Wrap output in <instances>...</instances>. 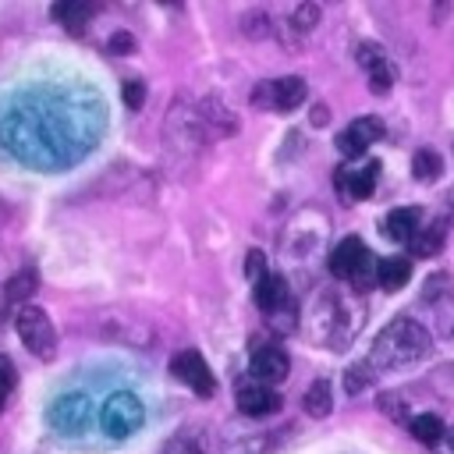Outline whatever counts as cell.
Wrapping results in <instances>:
<instances>
[{
  "instance_id": "23",
  "label": "cell",
  "mask_w": 454,
  "mask_h": 454,
  "mask_svg": "<svg viewBox=\"0 0 454 454\" xmlns=\"http://www.w3.org/2000/svg\"><path fill=\"white\" fill-rule=\"evenodd\" d=\"M408 422H411V436H415L419 443H426V447H433V443H440V440L447 436L443 419L433 415V411H426V415H411Z\"/></svg>"
},
{
  "instance_id": "12",
  "label": "cell",
  "mask_w": 454,
  "mask_h": 454,
  "mask_svg": "<svg viewBox=\"0 0 454 454\" xmlns=\"http://www.w3.org/2000/svg\"><path fill=\"white\" fill-rule=\"evenodd\" d=\"M358 67L369 74V85H372V92H387L390 85H394V67H390V60H387V50L380 46V43H358Z\"/></svg>"
},
{
  "instance_id": "19",
  "label": "cell",
  "mask_w": 454,
  "mask_h": 454,
  "mask_svg": "<svg viewBox=\"0 0 454 454\" xmlns=\"http://www.w3.org/2000/svg\"><path fill=\"white\" fill-rule=\"evenodd\" d=\"M53 21H60L67 32H82L85 25H89V18L96 14V7L92 4H85V0H60V4H53Z\"/></svg>"
},
{
  "instance_id": "16",
  "label": "cell",
  "mask_w": 454,
  "mask_h": 454,
  "mask_svg": "<svg viewBox=\"0 0 454 454\" xmlns=\"http://www.w3.org/2000/svg\"><path fill=\"white\" fill-rule=\"evenodd\" d=\"M160 454H209V433L206 426H181Z\"/></svg>"
},
{
  "instance_id": "36",
  "label": "cell",
  "mask_w": 454,
  "mask_h": 454,
  "mask_svg": "<svg viewBox=\"0 0 454 454\" xmlns=\"http://www.w3.org/2000/svg\"><path fill=\"white\" fill-rule=\"evenodd\" d=\"M110 50H114V53H131V50H135V39H131L128 32H114V35H110Z\"/></svg>"
},
{
  "instance_id": "15",
  "label": "cell",
  "mask_w": 454,
  "mask_h": 454,
  "mask_svg": "<svg viewBox=\"0 0 454 454\" xmlns=\"http://www.w3.org/2000/svg\"><path fill=\"white\" fill-rule=\"evenodd\" d=\"M305 96H309V89H305V82L298 74L270 82V110H294V106L305 103Z\"/></svg>"
},
{
  "instance_id": "30",
  "label": "cell",
  "mask_w": 454,
  "mask_h": 454,
  "mask_svg": "<svg viewBox=\"0 0 454 454\" xmlns=\"http://www.w3.org/2000/svg\"><path fill=\"white\" fill-rule=\"evenodd\" d=\"M121 99H124L128 110H142V103H145V85H142L138 78H128V82L121 85Z\"/></svg>"
},
{
  "instance_id": "14",
  "label": "cell",
  "mask_w": 454,
  "mask_h": 454,
  "mask_svg": "<svg viewBox=\"0 0 454 454\" xmlns=\"http://www.w3.org/2000/svg\"><path fill=\"white\" fill-rule=\"evenodd\" d=\"M443 241H447V220L436 216V220H429V223H422V227L415 231V238L408 241V248H411V255L433 259V255L443 252Z\"/></svg>"
},
{
  "instance_id": "27",
  "label": "cell",
  "mask_w": 454,
  "mask_h": 454,
  "mask_svg": "<svg viewBox=\"0 0 454 454\" xmlns=\"http://www.w3.org/2000/svg\"><path fill=\"white\" fill-rule=\"evenodd\" d=\"M316 25H319V7H316V4H298V7L291 11V28H294L298 35H309Z\"/></svg>"
},
{
  "instance_id": "6",
  "label": "cell",
  "mask_w": 454,
  "mask_h": 454,
  "mask_svg": "<svg viewBox=\"0 0 454 454\" xmlns=\"http://www.w3.org/2000/svg\"><path fill=\"white\" fill-rule=\"evenodd\" d=\"M163 131H167V145L181 149L188 156H195L199 145H202V117H199V110H188L184 103H174V110L167 114Z\"/></svg>"
},
{
  "instance_id": "25",
  "label": "cell",
  "mask_w": 454,
  "mask_h": 454,
  "mask_svg": "<svg viewBox=\"0 0 454 454\" xmlns=\"http://www.w3.org/2000/svg\"><path fill=\"white\" fill-rule=\"evenodd\" d=\"M262 316H266V326L273 333H291L298 326V305H294V298H287L284 305H277V309H270Z\"/></svg>"
},
{
  "instance_id": "9",
  "label": "cell",
  "mask_w": 454,
  "mask_h": 454,
  "mask_svg": "<svg viewBox=\"0 0 454 454\" xmlns=\"http://www.w3.org/2000/svg\"><path fill=\"white\" fill-rule=\"evenodd\" d=\"M376 177H380V163L369 160V163H358V167H340L333 174V184L348 202H358V199H369L376 192Z\"/></svg>"
},
{
  "instance_id": "1",
  "label": "cell",
  "mask_w": 454,
  "mask_h": 454,
  "mask_svg": "<svg viewBox=\"0 0 454 454\" xmlns=\"http://www.w3.org/2000/svg\"><path fill=\"white\" fill-rule=\"evenodd\" d=\"M433 351V337L422 323L401 316V319H390L376 340H372V351H369V365L376 369H401V365H411V362H422L426 355Z\"/></svg>"
},
{
  "instance_id": "32",
  "label": "cell",
  "mask_w": 454,
  "mask_h": 454,
  "mask_svg": "<svg viewBox=\"0 0 454 454\" xmlns=\"http://www.w3.org/2000/svg\"><path fill=\"white\" fill-rule=\"evenodd\" d=\"M241 25H245V35H248V39H262V35L270 32V21H266V14H262V11L245 14V18H241Z\"/></svg>"
},
{
  "instance_id": "13",
  "label": "cell",
  "mask_w": 454,
  "mask_h": 454,
  "mask_svg": "<svg viewBox=\"0 0 454 454\" xmlns=\"http://www.w3.org/2000/svg\"><path fill=\"white\" fill-rule=\"evenodd\" d=\"M234 401H238V411L248 415V419H262V415H273L280 408V394L273 387L255 383V380L252 383H241L238 394H234Z\"/></svg>"
},
{
  "instance_id": "3",
  "label": "cell",
  "mask_w": 454,
  "mask_h": 454,
  "mask_svg": "<svg viewBox=\"0 0 454 454\" xmlns=\"http://www.w3.org/2000/svg\"><path fill=\"white\" fill-rule=\"evenodd\" d=\"M376 262H372V252L362 245V238H340L330 252V273L351 287H365L369 277H372Z\"/></svg>"
},
{
  "instance_id": "11",
  "label": "cell",
  "mask_w": 454,
  "mask_h": 454,
  "mask_svg": "<svg viewBox=\"0 0 454 454\" xmlns=\"http://www.w3.org/2000/svg\"><path fill=\"white\" fill-rule=\"evenodd\" d=\"M380 138H383V121H380V117H358V121H351V124L340 131L337 149L355 160V156L369 153V145L380 142Z\"/></svg>"
},
{
  "instance_id": "35",
  "label": "cell",
  "mask_w": 454,
  "mask_h": 454,
  "mask_svg": "<svg viewBox=\"0 0 454 454\" xmlns=\"http://www.w3.org/2000/svg\"><path fill=\"white\" fill-rule=\"evenodd\" d=\"M245 273H248V280L266 277V255H262L259 248H252V252H248V259H245Z\"/></svg>"
},
{
  "instance_id": "7",
  "label": "cell",
  "mask_w": 454,
  "mask_h": 454,
  "mask_svg": "<svg viewBox=\"0 0 454 454\" xmlns=\"http://www.w3.org/2000/svg\"><path fill=\"white\" fill-rule=\"evenodd\" d=\"M170 372H174V380H181L199 397H213V390H216V380H213V372L199 351H177L170 358Z\"/></svg>"
},
{
  "instance_id": "31",
  "label": "cell",
  "mask_w": 454,
  "mask_h": 454,
  "mask_svg": "<svg viewBox=\"0 0 454 454\" xmlns=\"http://www.w3.org/2000/svg\"><path fill=\"white\" fill-rule=\"evenodd\" d=\"M11 390H14V365H11L7 355H0V411H4V404L11 397Z\"/></svg>"
},
{
  "instance_id": "29",
  "label": "cell",
  "mask_w": 454,
  "mask_h": 454,
  "mask_svg": "<svg viewBox=\"0 0 454 454\" xmlns=\"http://www.w3.org/2000/svg\"><path fill=\"white\" fill-rule=\"evenodd\" d=\"M32 291H35V273H18V277L7 280V298H11V301L28 298Z\"/></svg>"
},
{
  "instance_id": "17",
  "label": "cell",
  "mask_w": 454,
  "mask_h": 454,
  "mask_svg": "<svg viewBox=\"0 0 454 454\" xmlns=\"http://www.w3.org/2000/svg\"><path fill=\"white\" fill-rule=\"evenodd\" d=\"M419 227H422V209H415V206H397V209L387 213V234L394 241H404L408 245Z\"/></svg>"
},
{
  "instance_id": "18",
  "label": "cell",
  "mask_w": 454,
  "mask_h": 454,
  "mask_svg": "<svg viewBox=\"0 0 454 454\" xmlns=\"http://www.w3.org/2000/svg\"><path fill=\"white\" fill-rule=\"evenodd\" d=\"M411 277V262L404 255H387V259H376V284L383 291H401Z\"/></svg>"
},
{
  "instance_id": "26",
  "label": "cell",
  "mask_w": 454,
  "mask_h": 454,
  "mask_svg": "<svg viewBox=\"0 0 454 454\" xmlns=\"http://www.w3.org/2000/svg\"><path fill=\"white\" fill-rule=\"evenodd\" d=\"M372 383V365L369 362H355V365H348V372H344V394H362L365 387Z\"/></svg>"
},
{
  "instance_id": "5",
  "label": "cell",
  "mask_w": 454,
  "mask_h": 454,
  "mask_svg": "<svg viewBox=\"0 0 454 454\" xmlns=\"http://www.w3.org/2000/svg\"><path fill=\"white\" fill-rule=\"evenodd\" d=\"M344 298L340 294H330L323 291L309 312V330L316 333L319 344H330V348H344L348 344V326H344Z\"/></svg>"
},
{
  "instance_id": "2",
  "label": "cell",
  "mask_w": 454,
  "mask_h": 454,
  "mask_svg": "<svg viewBox=\"0 0 454 454\" xmlns=\"http://www.w3.org/2000/svg\"><path fill=\"white\" fill-rule=\"evenodd\" d=\"M14 330H18V337H21V344L28 348V355H35V358H43V362H50L53 355H57V326H53V319L46 316V309H39V305H18L14 309Z\"/></svg>"
},
{
  "instance_id": "33",
  "label": "cell",
  "mask_w": 454,
  "mask_h": 454,
  "mask_svg": "<svg viewBox=\"0 0 454 454\" xmlns=\"http://www.w3.org/2000/svg\"><path fill=\"white\" fill-rule=\"evenodd\" d=\"M447 291H450V277H447V273H433V277L426 280L422 298H426V301H436V298H443Z\"/></svg>"
},
{
  "instance_id": "8",
  "label": "cell",
  "mask_w": 454,
  "mask_h": 454,
  "mask_svg": "<svg viewBox=\"0 0 454 454\" xmlns=\"http://www.w3.org/2000/svg\"><path fill=\"white\" fill-rule=\"evenodd\" d=\"M248 369H252V380H255V383H262V387H277V383L287 380V372H291V358L284 355V348H277V344H262V348H252V362H248Z\"/></svg>"
},
{
  "instance_id": "28",
  "label": "cell",
  "mask_w": 454,
  "mask_h": 454,
  "mask_svg": "<svg viewBox=\"0 0 454 454\" xmlns=\"http://www.w3.org/2000/svg\"><path fill=\"white\" fill-rule=\"evenodd\" d=\"M429 383H433V390H436L443 401H454V362L440 365V369L429 376Z\"/></svg>"
},
{
  "instance_id": "22",
  "label": "cell",
  "mask_w": 454,
  "mask_h": 454,
  "mask_svg": "<svg viewBox=\"0 0 454 454\" xmlns=\"http://www.w3.org/2000/svg\"><path fill=\"white\" fill-rule=\"evenodd\" d=\"M301 408H305V415H312V419H326L330 408H333V390H330V383H326V380L309 383V390H305V397H301Z\"/></svg>"
},
{
  "instance_id": "24",
  "label": "cell",
  "mask_w": 454,
  "mask_h": 454,
  "mask_svg": "<svg viewBox=\"0 0 454 454\" xmlns=\"http://www.w3.org/2000/svg\"><path fill=\"white\" fill-rule=\"evenodd\" d=\"M443 174V160H440V153L436 149H419L415 156H411V177L415 181H436Z\"/></svg>"
},
{
  "instance_id": "34",
  "label": "cell",
  "mask_w": 454,
  "mask_h": 454,
  "mask_svg": "<svg viewBox=\"0 0 454 454\" xmlns=\"http://www.w3.org/2000/svg\"><path fill=\"white\" fill-rule=\"evenodd\" d=\"M380 408H383V415H390V419H408V404H404L397 394H383V397H380Z\"/></svg>"
},
{
  "instance_id": "20",
  "label": "cell",
  "mask_w": 454,
  "mask_h": 454,
  "mask_svg": "<svg viewBox=\"0 0 454 454\" xmlns=\"http://www.w3.org/2000/svg\"><path fill=\"white\" fill-rule=\"evenodd\" d=\"M287 298H291V291H287V280H284V277L266 273V277H259V280H255V305H259L262 312H270V309L284 305Z\"/></svg>"
},
{
  "instance_id": "4",
  "label": "cell",
  "mask_w": 454,
  "mask_h": 454,
  "mask_svg": "<svg viewBox=\"0 0 454 454\" xmlns=\"http://www.w3.org/2000/svg\"><path fill=\"white\" fill-rule=\"evenodd\" d=\"M142 422H145V408L131 390H114L99 408V426L110 440H124V436L138 433Z\"/></svg>"
},
{
  "instance_id": "21",
  "label": "cell",
  "mask_w": 454,
  "mask_h": 454,
  "mask_svg": "<svg viewBox=\"0 0 454 454\" xmlns=\"http://www.w3.org/2000/svg\"><path fill=\"white\" fill-rule=\"evenodd\" d=\"M199 117H202V124H213L220 135H234L238 131V117L220 99H202L199 103Z\"/></svg>"
},
{
  "instance_id": "10",
  "label": "cell",
  "mask_w": 454,
  "mask_h": 454,
  "mask_svg": "<svg viewBox=\"0 0 454 454\" xmlns=\"http://www.w3.org/2000/svg\"><path fill=\"white\" fill-rule=\"evenodd\" d=\"M89 419H92V401L85 394H64L50 408V422L60 433H78L82 426H89Z\"/></svg>"
}]
</instances>
